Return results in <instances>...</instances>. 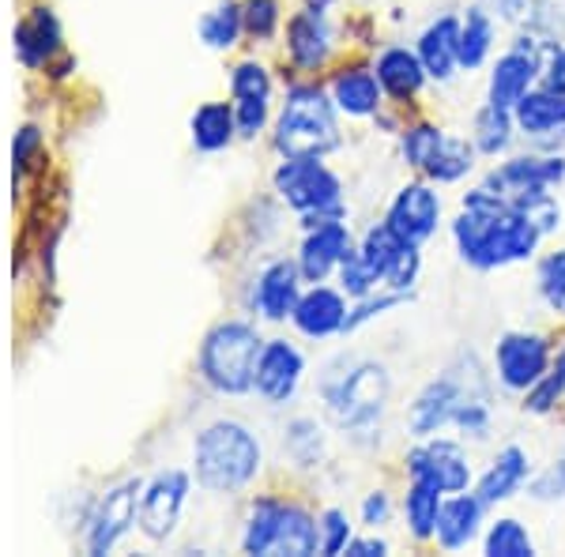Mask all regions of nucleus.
<instances>
[{
	"label": "nucleus",
	"mask_w": 565,
	"mask_h": 557,
	"mask_svg": "<svg viewBox=\"0 0 565 557\" xmlns=\"http://www.w3.org/2000/svg\"><path fill=\"white\" fill-rule=\"evenodd\" d=\"M460 257L479 271L505 268L535 257L543 231L524 212L509 207V200L490 185H479L463 196V212L452 223Z\"/></svg>",
	"instance_id": "1"
},
{
	"label": "nucleus",
	"mask_w": 565,
	"mask_h": 557,
	"mask_svg": "<svg viewBox=\"0 0 565 557\" xmlns=\"http://www.w3.org/2000/svg\"><path fill=\"white\" fill-rule=\"evenodd\" d=\"M264 468L260 441L249 426L234 418H218L204 426L193 444V471L196 482L212 493H238L249 486Z\"/></svg>",
	"instance_id": "2"
},
{
	"label": "nucleus",
	"mask_w": 565,
	"mask_h": 557,
	"mask_svg": "<svg viewBox=\"0 0 565 557\" xmlns=\"http://www.w3.org/2000/svg\"><path fill=\"white\" fill-rule=\"evenodd\" d=\"M340 148L335 103L321 87H290L276 117V151L282 159H324Z\"/></svg>",
	"instance_id": "3"
},
{
	"label": "nucleus",
	"mask_w": 565,
	"mask_h": 557,
	"mask_svg": "<svg viewBox=\"0 0 565 557\" xmlns=\"http://www.w3.org/2000/svg\"><path fill=\"white\" fill-rule=\"evenodd\" d=\"M264 340L249 321H223L204 335L200 377L223 396H245L257 385V362Z\"/></svg>",
	"instance_id": "4"
},
{
	"label": "nucleus",
	"mask_w": 565,
	"mask_h": 557,
	"mask_svg": "<svg viewBox=\"0 0 565 557\" xmlns=\"http://www.w3.org/2000/svg\"><path fill=\"white\" fill-rule=\"evenodd\" d=\"M245 554H290L309 557L321 550V519H313L302 505L260 497L249 513L242 535Z\"/></svg>",
	"instance_id": "5"
},
{
	"label": "nucleus",
	"mask_w": 565,
	"mask_h": 557,
	"mask_svg": "<svg viewBox=\"0 0 565 557\" xmlns=\"http://www.w3.org/2000/svg\"><path fill=\"white\" fill-rule=\"evenodd\" d=\"M388 392H392L388 369L377 362H359V365H351V369L321 381V396L328 410H332V418L348 429L351 437L373 429V422H377L381 410L388 404Z\"/></svg>",
	"instance_id": "6"
},
{
	"label": "nucleus",
	"mask_w": 565,
	"mask_h": 557,
	"mask_svg": "<svg viewBox=\"0 0 565 557\" xmlns=\"http://www.w3.org/2000/svg\"><path fill=\"white\" fill-rule=\"evenodd\" d=\"M271 185L282 196V204L306 215V226L340 218L343 212V185L321 159H282L279 170L271 173Z\"/></svg>",
	"instance_id": "7"
},
{
	"label": "nucleus",
	"mask_w": 565,
	"mask_h": 557,
	"mask_svg": "<svg viewBox=\"0 0 565 557\" xmlns=\"http://www.w3.org/2000/svg\"><path fill=\"white\" fill-rule=\"evenodd\" d=\"M476 385H487L482 365L476 354H460V362L452 365V369L437 373L434 381H426V385L418 388V396L412 399V410H407V429H412L418 441H423V437H437L445 426H452L460 399Z\"/></svg>",
	"instance_id": "8"
},
{
	"label": "nucleus",
	"mask_w": 565,
	"mask_h": 557,
	"mask_svg": "<svg viewBox=\"0 0 565 557\" xmlns=\"http://www.w3.org/2000/svg\"><path fill=\"white\" fill-rule=\"evenodd\" d=\"M543 45L532 34H521L516 45L509 53H501L498 65L490 68V87H487V103L513 109L527 90L535 87V79H543Z\"/></svg>",
	"instance_id": "9"
},
{
	"label": "nucleus",
	"mask_w": 565,
	"mask_h": 557,
	"mask_svg": "<svg viewBox=\"0 0 565 557\" xmlns=\"http://www.w3.org/2000/svg\"><path fill=\"white\" fill-rule=\"evenodd\" d=\"M498 381L513 392H527L551 373V343L535 332H505L494 346Z\"/></svg>",
	"instance_id": "10"
},
{
	"label": "nucleus",
	"mask_w": 565,
	"mask_h": 557,
	"mask_svg": "<svg viewBox=\"0 0 565 557\" xmlns=\"http://www.w3.org/2000/svg\"><path fill=\"white\" fill-rule=\"evenodd\" d=\"M140 497H143V482L129 479L98 501V508L87 519V538H84L87 554H109L129 535V527L136 524V516H140Z\"/></svg>",
	"instance_id": "11"
},
{
	"label": "nucleus",
	"mask_w": 565,
	"mask_h": 557,
	"mask_svg": "<svg viewBox=\"0 0 565 557\" xmlns=\"http://www.w3.org/2000/svg\"><path fill=\"white\" fill-rule=\"evenodd\" d=\"M185 501H189V474L185 471H162L143 486L140 497V532L151 538V543H167L174 535L181 513H185Z\"/></svg>",
	"instance_id": "12"
},
{
	"label": "nucleus",
	"mask_w": 565,
	"mask_h": 557,
	"mask_svg": "<svg viewBox=\"0 0 565 557\" xmlns=\"http://www.w3.org/2000/svg\"><path fill=\"white\" fill-rule=\"evenodd\" d=\"M407 474L426 479L445 493H463L471 486V463L468 452L449 437H423L412 452H407Z\"/></svg>",
	"instance_id": "13"
},
{
	"label": "nucleus",
	"mask_w": 565,
	"mask_h": 557,
	"mask_svg": "<svg viewBox=\"0 0 565 557\" xmlns=\"http://www.w3.org/2000/svg\"><path fill=\"white\" fill-rule=\"evenodd\" d=\"M437 223H441V196L423 181L399 189L385 215V226L407 245H423L426 237H434Z\"/></svg>",
	"instance_id": "14"
},
{
	"label": "nucleus",
	"mask_w": 565,
	"mask_h": 557,
	"mask_svg": "<svg viewBox=\"0 0 565 557\" xmlns=\"http://www.w3.org/2000/svg\"><path fill=\"white\" fill-rule=\"evenodd\" d=\"M351 253V231L343 218H324V223L309 226L302 249H298V268L302 279L324 282L332 271H340L343 257Z\"/></svg>",
	"instance_id": "15"
},
{
	"label": "nucleus",
	"mask_w": 565,
	"mask_h": 557,
	"mask_svg": "<svg viewBox=\"0 0 565 557\" xmlns=\"http://www.w3.org/2000/svg\"><path fill=\"white\" fill-rule=\"evenodd\" d=\"M302 373H306V358L295 343L287 340H268L260 351L257 362V388L268 404H287L290 396L302 385Z\"/></svg>",
	"instance_id": "16"
},
{
	"label": "nucleus",
	"mask_w": 565,
	"mask_h": 557,
	"mask_svg": "<svg viewBox=\"0 0 565 557\" xmlns=\"http://www.w3.org/2000/svg\"><path fill=\"white\" fill-rule=\"evenodd\" d=\"M565 181V159L562 154H516V159L501 162L490 173L487 185L498 189L501 196L524 193V189H554Z\"/></svg>",
	"instance_id": "17"
},
{
	"label": "nucleus",
	"mask_w": 565,
	"mask_h": 557,
	"mask_svg": "<svg viewBox=\"0 0 565 557\" xmlns=\"http://www.w3.org/2000/svg\"><path fill=\"white\" fill-rule=\"evenodd\" d=\"M302 298V268L290 260H271L260 268L257 287H253V306L268 321H287Z\"/></svg>",
	"instance_id": "18"
},
{
	"label": "nucleus",
	"mask_w": 565,
	"mask_h": 557,
	"mask_svg": "<svg viewBox=\"0 0 565 557\" xmlns=\"http://www.w3.org/2000/svg\"><path fill=\"white\" fill-rule=\"evenodd\" d=\"M287 53H290V65L302 68V72L324 68V61L332 57V26H328L324 12H317V8H306V12L290 15V23H287Z\"/></svg>",
	"instance_id": "19"
},
{
	"label": "nucleus",
	"mask_w": 565,
	"mask_h": 557,
	"mask_svg": "<svg viewBox=\"0 0 565 557\" xmlns=\"http://www.w3.org/2000/svg\"><path fill=\"white\" fill-rule=\"evenodd\" d=\"M348 301H343L340 290H328V287H313L306 290L302 298H298L295 313H290V321L302 335L309 340H328V335L343 332V324H348Z\"/></svg>",
	"instance_id": "20"
},
{
	"label": "nucleus",
	"mask_w": 565,
	"mask_h": 557,
	"mask_svg": "<svg viewBox=\"0 0 565 557\" xmlns=\"http://www.w3.org/2000/svg\"><path fill=\"white\" fill-rule=\"evenodd\" d=\"M418 57H423V68L426 76L445 84L452 79V72L460 68V20L457 15H441L437 23L426 26L418 34Z\"/></svg>",
	"instance_id": "21"
},
{
	"label": "nucleus",
	"mask_w": 565,
	"mask_h": 557,
	"mask_svg": "<svg viewBox=\"0 0 565 557\" xmlns=\"http://www.w3.org/2000/svg\"><path fill=\"white\" fill-rule=\"evenodd\" d=\"M373 72H377L385 95H392L396 103L415 98L418 90H423L426 79H430V76H426V68H423V57H418L415 50H407V45H388V50H381Z\"/></svg>",
	"instance_id": "22"
},
{
	"label": "nucleus",
	"mask_w": 565,
	"mask_h": 557,
	"mask_svg": "<svg viewBox=\"0 0 565 557\" xmlns=\"http://www.w3.org/2000/svg\"><path fill=\"white\" fill-rule=\"evenodd\" d=\"M61 50V23L50 8H34L26 20L15 26V53L26 68H42Z\"/></svg>",
	"instance_id": "23"
},
{
	"label": "nucleus",
	"mask_w": 565,
	"mask_h": 557,
	"mask_svg": "<svg viewBox=\"0 0 565 557\" xmlns=\"http://www.w3.org/2000/svg\"><path fill=\"white\" fill-rule=\"evenodd\" d=\"M516 129L527 136H551V132H565V87H540L527 90L521 103L513 106Z\"/></svg>",
	"instance_id": "24"
},
{
	"label": "nucleus",
	"mask_w": 565,
	"mask_h": 557,
	"mask_svg": "<svg viewBox=\"0 0 565 557\" xmlns=\"http://www.w3.org/2000/svg\"><path fill=\"white\" fill-rule=\"evenodd\" d=\"M482 508L487 501L479 493H457L441 505V519H437V543L445 550H463L471 538L479 535V524H482Z\"/></svg>",
	"instance_id": "25"
},
{
	"label": "nucleus",
	"mask_w": 565,
	"mask_h": 557,
	"mask_svg": "<svg viewBox=\"0 0 565 557\" xmlns=\"http://www.w3.org/2000/svg\"><path fill=\"white\" fill-rule=\"evenodd\" d=\"M527 471H532V463H527V452L521 444H505L494 463L487 468V474L479 479V497L487 501V505H498V501H509L513 493H521V486L527 482Z\"/></svg>",
	"instance_id": "26"
},
{
	"label": "nucleus",
	"mask_w": 565,
	"mask_h": 557,
	"mask_svg": "<svg viewBox=\"0 0 565 557\" xmlns=\"http://www.w3.org/2000/svg\"><path fill=\"white\" fill-rule=\"evenodd\" d=\"M381 79L370 68H343L332 79V103L348 117H373L381 109Z\"/></svg>",
	"instance_id": "27"
},
{
	"label": "nucleus",
	"mask_w": 565,
	"mask_h": 557,
	"mask_svg": "<svg viewBox=\"0 0 565 557\" xmlns=\"http://www.w3.org/2000/svg\"><path fill=\"white\" fill-rule=\"evenodd\" d=\"M189 129H193L196 151L212 154L234 143V136H238V117H234V106H226V103H204L193 114Z\"/></svg>",
	"instance_id": "28"
},
{
	"label": "nucleus",
	"mask_w": 565,
	"mask_h": 557,
	"mask_svg": "<svg viewBox=\"0 0 565 557\" xmlns=\"http://www.w3.org/2000/svg\"><path fill=\"white\" fill-rule=\"evenodd\" d=\"M445 505V490L434 486L426 479H412V490L404 497V516L415 538H434L437 535V519H441Z\"/></svg>",
	"instance_id": "29"
},
{
	"label": "nucleus",
	"mask_w": 565,
	"mask_h": 557,
	"mask_svg": "<svg viewBox=\"0 0 565 557\" xmlns=\"http://www.w3.org/2000/svg\"><path fill=\"white\" fill-rule=\"evenodd\" d=\"M494 50V20L482 4H471L460 20V68H479Z\"/></svg>",
	"instance_id": "30"
},
{
	"label": "nucleus",
	"mask_w": 565,
	"mask_h": 557,
	"mask_svg": "<svg viewBox=\"0 0 565 557\" xmlns=\"http://www.w3.org/2000/svg\"><path fill=\"white\" fill-rule=\"evenodd\" d=\"M200 42L207 45V50H234L238 39L245 34V15H242V4H234V0H223V4H215L212 12L200 20Z\"/></svg>",
	"instance_id": "31"
},
{
	"label": "nucleus",
	"mask_w": 565,
	"mask_h": 557,
	"mask_svg": "<svg viewBox=\"0 0 565 557\" xmlns=\"http://www.w3.org/2000/svg\"><path fill=\"white\" fill-rule=\"evenodd\" d=\"M513 129H516V117L513 109L487 103L476 114V151L482 154H501L513 143Z\"/></svg>",
	"instance_id": "32"
},
{
	"label": "nucleus",
	"mask_w": 565,
	"mask_h": 557,
	"mask_svg": "<svg viewBox=\"0 0 565 557\" xmlns=\"http://www.w3.org/2000/svg\"><path fill=\"white\" fill-rule=\"evenodd\" d=\"M476 143L468 140H457V136H445L441 151L434 154V162L426 167L423 173L430 181H437V185H452V181H460L463 173H468L471 167H476Z\"/></svg>",
	"instance_id": "33"
},
{
	"label": "nucleus",
	"mask_w": 565,
	"mask_h": 557,
	"mask_svg": "<svg viewBox=\"0 0 565 557\" xmlns=\"http://www.w3.org/2000/svg\"><path fill=\"white\" fill-rule=\"evenodd\" d=\"M407 242H399L396 234L388 231L385 223L381 226H373V231L362 237V245H359V257L362 264L370 268V276L377 279V282H385L388 279V271H392V264H396L399 257V249H404Z\"/></svg>",
	"instance_id": "34"
},
{
	"label": "nucleus",
	"mask_w": 565,
	"mask_h": 557,
	"mask_svg": "<svg viewBox=\"0 0 565 557\" xmlns=\"http://www.w3.org/2000/svg\"><path fill=\"white\" fill-rule=\"evenodd\" d=\"M282 449H287V456L298 468H313L324 456V429L313 418H295L287 426V433H282Z\"/></svg>",
	"instance_id": "35"
},
{
	"label": "nucleus",
	"mask_w": 565,
	"mask_h": 557,
	"mask_svg": "<svg viewBox=\"0 0 565 557\" xmlns=\"http://www.w3.org/2000/svg\"><path fill=\"white\" fill-rule=\"evenodd\" d=\"M487 554L490 557H532L535 546H532V535L521 519H494L487 532Z\"/></svg>",
	"instance_id": "36"
},
{
	"label": "nucleus",
	"mask_w": 565,
	"mask_h": 557,
	"mask_svg": "<svg viewBox=\"0 0 565 557\" xmlns=\"http://www.w3.org/2000/svg\"><path fill=\"white\" fill-rule=\"evenodd\" d=\"M445 143V132L437 129V125H415V129L404 132V159L407 167L415 170H426L434 162V154L441 151Z\"/></svg>",
	"instance_id": "37"
},
{
	"label": "nucleus",
	"mask_w": 565,
	"mask_h": 557,
	"mask_svg": "<svg viewBox=\"0 0 565 557\" xmlns=\"http://www.w3.org/2000/svg\"><path fill=\"white\" fill-rule=\"evenodd\" d=\"M535 282H540V294L546 306L565 313V249L546 253L540 268H535Z\"/></svg>",
	"instance_id": "38"
},
{
	"label": "nucleus",
	"mask_w": 565,
	"mask_h": 557,
	"mask_svg": "<svg viewBox=\"0 0 565 557\" xmlns=\"http://www.w3.org/2000/svg\"><path fill=\"white\" fill-rule=\"evenodd\" d=\"M242 15H245V34H249V39H257V42L276 39V31L282 23L279 0H245Z\"/></svg>",
	"instance_id": "39"
},
{
	"label": "nucleus",
	"mask_w": 565,
	"mask_h": 557,
	"mask_svg": "<svg viewBox=\"0 0 565 557\" xmlns=\"http://www.w3.org/2000/svg\"><path fill=\"white\" fill-rule=\"evenodd\" d=\"M231 90H234V98H271L268 68L257 65V61H242V65L231 72Z\"/></svg>",
	"instance_id": "40"
},
{
	"label": "nucleus",
	"mask_w": 565,
	"mask_h": 557,
	"mask_svg": "<svg viewBox=\"0 0 565 557\" xmlns=\"http://www.w3.org/2000/svg\"><path fill=\"white\" fill-rule=\"evenodd\" d=\"M562 392H565V377L558 369H551L543 381H535V385L524 392V410H532V415H546V410H554V404L562 399Z\"/></svg>",
	"instance_id": "41"
},
{
	"label": "nucleus",
	"mask_w": 565,
	"mask_h": 557,
	"mask_svg": "<svg viewBox=\"0 0 565 557\" xmlns=\"http://www.w3.org/2000/svg\"><path fill=\"white\" fill-rule=\"evenodd\" d=\"M418 271H423V253H418V245H404L399 249V257L396 264H392V271H388V279H385V287L388 290H412L415 282H418Z\"/></svg>",
	"instance_id": "42"
},
{
	"label": "nucleus",
	"mask_w": 565,
	"mask_h": 557,
	"mask_svg": "<svg viewBox=\"0 0 565 557\" xmlns=\"http://www.w3.org/2000/svg\"><path fill=\"white\" fill-rule=\"evenodd\" d=\"M351 543V519L340 508H328L321 516V554H343Z\"/></svg>",
	"instance_id": "43"
},
{
	"label": "nucleus",
	"mask_w": 565,
	"mask_h": 557,
	"mask_svg": "<svg viewBox=\"0 0 565 557\" xmlns=\"http://www.w3.org/2000/svg\"><path fill=\"white\" fill-rule=\"evenodd\" d=\"M234 117H238V136L253 140L268 125V98H234Z\"/></svg>",
	"instance_id": "44"
},
{
	"label": "nucleus",
	"mask_w": 565,
	"mask_h": 557,
	"mask_svg": "<svg viewBox=\"0 0 565 557\" xmlns=\"http://www.w3.org/2000/svg\"><path fill=\"white\" fill-rule=\"evenodd\" d=\"M527 493H532L535 501H562L565 497V456L554 460L546 471L535 474V479L527 482Z\"/></svg>",
	"instance_id": "45"
},
{
	"label": "nucleus",
	"mask_w": 565,
	"mask_h": 557,
	"mask_svg": "<svg viewBox=\"0 0 565 557\" xmlns=\"http://www.w3.org/2000/svg\"><path fill=\"white\" fill-rule=\"evenodd\" d=\"M42 143V132L34 129V125H26V129L15 132V143H12V162H15V181L23 178V170L31 167V154L39 151Z\"/></svg>",
	"instance_id": "46"
},
{
	"label": "nucleus",
	"mask_w": 565,
	"mask_h": 557,
	"mask_svg": "<svg viewBox=\"0 0 565 557\" xmlns=\"http://www.w3.org/2000/svg\"><path fill=\"white\" fill-rule=\"evenodd\" d=\"M392 516V501L385 490H373L366 501H362V524L377 527V524H388Z\"/></svg>",
	"instance_id": "47"
},
{
	"label": "nucleus",
	"mask_w": 565,
	"mask_h": 557,
	"mask_svg": "<svg viewBox=\"0 0 565 557\" xmlns=\"http://www.w3.org/2000/svg\"><path fill=\"white\" fill-rule=\"evenodd\" d=\"M543 84L546 87H565V42L551 45L543 53Z\"/></svg>",
	"instance_id": "48"
},
{
	"label": "nucleus",
	"mask_w": 565,
	"mask_h": 557,
	"mask_svg": "<svg viewBox=\"0 0 565 557\" xmlns=\"http://www.w3.org/2000/svg\"><path fill=\"white\" fill-rule=\"evenodd\" d=\"M348 554L351 557H381V554H388V543L385 538H351Z\"/></svg>",
	"instance_id": "49"
},
{
	"label": "nucleus",
	"mask_w": 565,
	"mask_h": 557,
	"mask_svg": "<svg viewBox=\"0 0 565 557\" xmlns=\"http://www.w3.org/2000/svg\"><path fill=\"white\" fill-rule=\"evenodd\" d=\"M490 8L501 15V20H521V15L527 12V0H487Z\"/></svg>",
	"instance_id": "50"
},
{
	"label": "nucleus",
	"mask_w": 565,
	"mask_h": 557,
	"mask_svg": "<svg viewBox=\"0 0 565 557\" xmlns=\"http://www.w3.org/2000/svg\"><path fill=\"white\" fill-rule=\"evenodd\" d=\"M554 369H558L562 377H565V346H562V351H558V358H554Z\"/></svg>",
	"instance_id": "51"
},
{
	"label": "nucleus",
	"mask_w": 565,
	"mask_h": 557,
	"mask_svg": "<svg viewBox=\"0 0 565 557\" xmlns=\"http://www.w3.org/2000/svg\"><path fill=\"white\" fill-rule=\"evenodd\" d=\"M309 8H317V12H324V8H328V0H309Z\"/></svg>",
	"instance_id": "52"
}]
</instances>
